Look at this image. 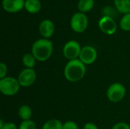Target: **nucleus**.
Returning a JSON list of instances; mask_svg holds the SVG:
<instances>
[{
  "mask_svg": "<svg viewBox=\"0 0 130 129\" xmlns=\"http://www.w3.org/2000/svg\"><path fill=\"white\" fill-rule=\"evenodd\" d=\"M53 52V44L49 39H39L31 46V53L38 62H46Z\"/></svg>",
  "mask_w": 130,
  "mask_h": 129,
  "instance_id": "2",
  "label": "nucleus"
},
{
  "mask_svg": "<svg viewBox=\"0 0 130 129\" xmlns=\"http://www.w3.org/2000/svg\"><path fill=\"white\" fill-rule=\"evenodd\" d=\"M117 10L122 14L130 13V0H114Z\"/></svg>",
  "mask_w": 130,
  "mask_h": 129,
  "instance_id": "14",
  "label": "nucleus"
},
{
  "mask_svg": "<svg viewBox=\"0 0 130 129\" xmlns=\"http://www.w3.org/2000/svg\"><path fill=\"white\" fill-rule=\"evenodd\" d=\"M65 78L72 83L80 81L86 74V65L79 59L69 60L64 68Z\"/></svg>",
  "mask_w": 130,
  "mask_h": 129,
  "instance_id": "1",
  "label": "nucleus"
},
{
  "mask_svg": "<svg viewBox=\"0 0 130 129\" xmlns=\"http://www.w3.org/2000/svg\"><path fill=\"white\" fill-rule=\"evenodd\" d=\"M63 123L59 119H53L46 121L43 125L42 129H62Z\"/></svg>",
  "mask_w": 130,
  "mask_h": 129,
  "instance_id": "17",
  "label": "nucleus"
},
{
  "mask_svg": "<svg viewBox=\"0 0 130 129\" xmlns=\"http://www.w3.org/2000/svg\"><path fill=\"white\" fill-rule=\"evenodd\" d=\"M80 43L76 40H69L63 46L62 53L66 59L69 60L78 59L79 58L81 50H82Z\"/></svg>",
  "mask_w": 130,
  "mask_h": 129,
  "instance_id": "6",
  "label": "nucleus"
},
{
  "mask_svg": "<svg viewBox=\"0 0 130 129\" xmlns=\"http://www.w3.org/2000/svg\"><path fill=\"white\" fill-rule=\"evenodd\" d=\"M120 28L124 31H130V13L123 16L120 22Z\"/></svg>",
  "mask_w": 130,
  "mask_h": 129,
  "instance_id": "18",
  "label": "nucleus"
},
{
  "mask_svg": "<svg viewBox=\"0 0 130 129\" xmlns=\"http://www.w3.org/2000/svg\"><path fill=\"white\" fill-rule=\"evenodd\" d=\"M94 5V0H79L78 3V8L80 12L86 13L91 11Z\"/></svg>",
  "mask_w": 130,
  "mask_h": 129,
  "instance_id": "16",
  "label": "nucleus"
},
{
  "mask_svg": "<svg viewBox=\"0 0 130 129\" xmlns=\"http://www.w3.org/2000/svg\"><path fill=\"white\" fill-rule=\"evenodd\" d=\"M0 129H18V128L14 122H4L2 119H0Z\"/></svg>",
  "mask_w": 130,
  "mask_h": 129,
  "instance_id": "20",
  "label": "nucleus"
},
{
  "mask_svg": "<svg viewBox=\"0 0 130 129\" xmlns=\"http://www.w3.org/2000/svg\"><path fill=\"white\" fill-rule=\"evenodd\" d=\"M21 87L18 78L7 76L0 79V91L5 96L11 97L16 95L19 92Z\"/></svg>",
  "mask_w": 130,
  "mask_h": 129,
  "instance_id": "3",
  "label": "nucleus"
},
{
  "mask_svg": "<svg viewBox=\"0 0 130 129\" xmlns=\"http://www.w3.org/2000/svg\"><path fill=\"white\" fill-rule=\"evenodd\" d=\"M111 129H130V125L126 122H120L116 123Z\"/></svg>",
  "mask_w": 130,
  "mask_h": 129,
  "instance_id": "23",
  "label": "nucleus"
},
{
  "mask_svg": "<svg viewBox=\"0 0 130 129\" xmlns=\"http://www.w3.org/2000/svg\"><path fill=\"white\" fill-rule=\"evenodd\" d=\"M88 25V19L85 13L77 12L73 14L70 21L72 30L78 33L85 31Z\"/></svg>",
  "mask_w": 130,
  "mask_h": 129,
  "instance_id": "5",
  "label": "nucleus"
},
{
  "mask_svg": "<svg viewBox=\"0 0 130 129\" xmlns=\"http://www.w3.org/2000/svg\"><path fill=\"white\" fill-rule=\"evenodd\" d=\"M24 8L30 14H36L39 12L42 8L40 0H26Z\"/></svg>",
  "mask_w": 130,
  "mask_h": 129,
  "instance_id": "12",
  "label": "nucleus"
},
{
  "mask_svg": "<svg viewBox=\"0 0 130 129\" xmlns=\"http://www.w3.org/2000/svg\"><path fill=\"white\" fill-rule=\"evenodd\" d=\"M62 129H78V125L74 121H66L63 123Z\"/></svg>",
  "mask_w": 130,
  "mask_h": 129,
  "instance_id": "21",
  "label": "nucleus"
},
{
  "mask_svg": "<svg viewBox=\"0 0 130 129\" xmlns=\"http://www.w3.org/2000/svg\"><path fill=\"white\" fill-rule=\"evenodd\" d=\"M18 114L19 118L22 121H27V120H30L31 116H32V109L30 106L28 105H22L19 107Z\"/></svg>",
  "mask_w": 130,
  "mask_h": 129,
  "instance_id": "13",
  "label": "nucleus"
},
{
  "mask_svg": "<svg viewBox=\"0 0 130 129\" xmlns=\"http://www.w3.org/2000/svg\"><path fill=\"white\" fill-rule=\"evenodd\" d=\"M78 59L85 65H92L98 59V52L94 47L91 46H85L82 48Z\"/></svg>",
  "mask_w": 130,
  "mask_h": 129,
  "instance_id": "8",
  "label": "nucleus"
},
{
  "mask_svg": "<svg viewBox=\"0 0 130 129\" xmlns=\"http://www.w3.org/2000/svg\"><path fill=\"white\" fill-rule=\"evenodd\" d=\"M8 73V68L6 64L4 62H0V79H2L5 77H7Z\"/></svg>",
  "mask_w": 130,
  "mask_h": 129,
  "instance_id": "22",
  "label": "nucleus"
},
{
  "mask_svg": "<svg viewBox=\"0 0 130 129\" xmlns=\"http://www.w3.org/2000/svg\"><path fill=\"white\" fill-rule=\"evenodd\" d=\"M25 5L24 0H2L3 9L9 13L20 11Z\"/></svg>",
  "mask_w": 130,
  "mask_h": 129,
  "instance_id": "10",
  "label": "nucleus"
},
{
  "mask_svg": "<svg viewBox=\"0 0 130 129\" xmlns=\"http://www.w3.org/2000/svg\"><path fill=\"white\" fill-rule=\"evenodd\" d=\"M83 129H99L98 125H95L94 123L93 122H87L84 127H83Z\"/></svg>",
  "mask_w": 130,
  "mask_h": 129,
  "instance_id": "24",
  "label": "nucleus"
},
{
  "mask_svg": "<svg viewBox=\"0 0 130 129\" xmlns=\"http://www.w3.org/2000/svg\"><path fill=\"white\" fill-rule=\"evenodd\" d=\"M98 26L100 30L107 35H113L117 30V25L114 19L109 16L102 17L99 22Z\"/></svg>",
  "mask_w": 130,
  "mask_h": 129,
  "instance_id": "9",
  "label": "nucleus"
},
{
  "mask_svg": "<svg viewBox=\"0 0 130 129\" xmlns=\"http://www.w3.org/2000/svg\"><path fill=\"white\" fill-rule=\"evenodd\" d=\"M22 64L26 68H34L36 65L37 59L33 56V54L30 53H26L22 57Z\"/></svg>",
  "mask_w": 130,
  "mask_h": 129,
  "instance_id": "15",
  "label": "nucleus"
},
{
  "mask_svg": "<svg viewBox=\"0 0 130 129\" xmlns=\"http://www.w3.org/2000/svg\"><path fill=\"white\" fill-rule=\"evenodd\" d=\"M126 94L125 86L120 82H115L110 84L107 90V98L112 103H119L122 101Z\"/></svg>",
  "mask_w": 130,
  "mask_h": 129,
  "instance_id": "4",
  "label": "nucleus"
},
{
  "mask_svg": "<svg viewBox=\"0 0 130 129\" xmlns=\"http://www.w3.org/2000/svg\"><path fill=\"white\" fill-rule=\"evenodd\" d=\"M39 31L43 38L49 39L53 35L55 32V24L50 20H43L39 25Z\"/></svg>",
  "mask_w": 130,
  "mask_h": 129,
  "instance_id": "11",
  "label": "nucleus"
},
{
  "mask_svg": "<svg viewBox=\"0 0 130 129\" xmlns=\"http://www.w3.org/2000/svg\"><path fill=\"white\" fill-rule=\"evenodd\" d=\"M18 81L22 87L32 86L37 80V72L34 68H24L18 76Z\"/></svg>",
  "mask_w": 130,
  "mask_h": 129,
  "instance_id": "7",
  "label": "nucleus"
},
{
  "mask_svg": "<svg viewBox=\"0 0 130 129\" xmlns=\"http://www.w3.org/2000/svg\"><path fill=\"white\" fill-rule=\"evenodd\" d=\"M18 129H37V125L33 120L22 121L19 125Z\"/></svg>",
  "mask_w": 130,
  "mask_h": 129,
  "instance_id": "19",
  "label": "nucleus"
}]
</instances>
